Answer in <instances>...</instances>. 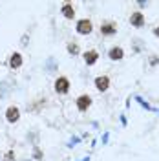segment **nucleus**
Listing matches in <instances>:
<instances>
[{"label": "nucleus", "instance_id": "obj_1", "mask_svg": "<svg viewBox=\"0 0 159 161\" xmlns=\"http://www.w3.org/2000/svg\"><path fill=\"white\" fill-rule=\"evenodd\" d=\"M70 88H71V82L66 75H59L55 79V82H53V90H55V93H59V95H68L70 93Z\"/></svg>", "mask_w": 159, "mask_h": 161}, {"label": "nucleus", "instance_id": "obj_2", "mask_svg": "<svg viewBox=\"0 0 159 161\" xmlns=\"http://www.w3.org/2000/svg\"><path fill=\"white\" fill-rule=\"evenodd\" d=\"M99 31H101L102 37H113V35H117V31H119V24H117L115 20H102Z\"/></svg>", "mask_w": 159, "mask_h": 161}, {"label": "nucleus", "instance_id": "obj_3", "mask_svg": "<svg viewBox=\"0 0 159 161\" xmlns=\"http://www.w3.org/2000/svg\"><path fill=\"white\" fill-rule=\"evenodd\" d=\"M75 31H77L79 35H90V33L93 31V24H91V20L90 19H79L77 20V24H75Z\"/></svg>", "mask_w": 159, "mask_h": 161}, {"label": "nucleus", "instance_id": "obj_4", "mask_svg": "<svg viewBox=\"0 0 159 161\" xmlns=\"http://www.w3.org/2000/svg\"><path fill=\"white\" fill-rule=\"evenodd\" d=\"M91 103H93V99H91V95H88V93H82V95H79L77 97V101H75V106H77V110L79 112H88V108L91 106Z\"/></svg>", "mask_w": 159, "mask_h": 161}, {"label": "nucleus", "instance_id": "obj_5", "mask_svg": "<svg viewBox=\"0 0 159 161\" xmlns=\"http://www.w3.org/2000/svg\"><path fill=\"white\" fill-rule=\"evenodd\" d=\"M130 24H132V28H143L145 24H146V17H145V13L143 11H132V15H130Z\"/></svg>", "mask_w": 159, "mask_h": 161}, {"label": "nucleus", "instance_id": "obj_6", "mask_svg": "<svg viewBox=\"0 0 159 161\" xmlns=\"http://www.w3.org/2000/svg\"><path fill=\"white\" fill-rule=\"evenodd\" d=\"M6 121L8 123H11V125H15V123H19L20 121V108L19 106H15V104H11V106H8V110H6Z\"/></svg>", "mask_w": 159, "mask_h": 161}, {"label": "nucleus", "instance_id": "obj_7", "mask_svg": "<svg viewBox=\"0 0 159 161\" xmlns=\"http://www.w3.org/2000/svg\"><path fill=\"white\" fill-rule=\"evenodd\" d=\"M93 84H95L97 92H106L110 88V77L108 75H99V77H95Z\"/></svg>", "mask_w": 159, "mask_h": 161}, {"label": "nucleus", "instance_id": "obj_8", "mask_svg": "<svg viewBox=\"0 0 159 161\" xmlns=\"http://www.w3.org/2000/svg\"><path fill=\"white\" fill-rule=\"evenodd\" d=\"M60 13H62V17H64L66 20H73L75 19V8H73L71 2H64V4L60 6Z\"/></svg>", "mask_w": 159, "mask_h": 161}, {"label": "nucleus", "instance_id": "obj_9", "mask_svg": "<svg viewBox=\"0 0 159 161\" xmlns=\"http://www.w3.org/2000/svg\"><path fill=\"white\" fill-rule=\"evenodd\" d=\"M22 62H24V59H22V55H20L19 51H13L9 55V60H8V66H9L11 70H19L20 66H22Z\"/></svg>", "mask_w": 159, "mask_h": 161}, {"label": "nucleus", "instance_id": "obj_10", "mask_svg": "<svg viewBox=\"0 0 159 161\" xmlns=\"http://www.w3.org/2000/svg\"><path fill=\"white\" fill-rule=\"evenodd\" d=\"M82 59L86 62V66H93L97 60H99V51L97 50H88L82 53Z\"/></svg>", "mask_w": 159, "mask_h": 161}, {"label": "nucleus", "instance_id": "obj_11", "mask_svg": "<svg viewBox=\"0 0 159 161\" xmlns=\"http://www.w3.org/2000/svg\"><path fill=\"white\" fill-rule=\"evenodd\" d=\"M108 57H110V60H123L124 59V50H123V46H112L110 48V51H108Z\"/></svg>", "mask_w": 159, "mask_h": 161}, {"label": "nucleus", "instance_id": "obj_12", "mask_svg": "<svg viewBox=\"0 0 159 161\" xmlns=\"http://www.w3.org/2000/svg\"><path fill=\"white\" fill-rule=\"evenodd\" d=\"M66 50H68V53H70V55H73V57L80 53V48H79V44H77V42H68Z\"/></svg>", "mask_w": 159, "mask_h": 161}, {"label": "nucleus", "instance_id": "obj_13", "mask_svg": "<svg viewBox=\"0 0 159 161\" xmlns=\"http://www.w3.org/2000/svg\"><path fill=\"white\" fill-rule=\"evenodd\" d=\"M44 68L48 70V73H53V70H55V60H53V57H50V59H48V62L44 64Z\"/></svg>", "mask_w": 159, "mask_h": 161}, {"label": "nucleus", "instance_id": "obj_14", "mask_svg": "<svg viewBox=\"0 0 159 161\" xmlns=\"http://www.w3.org/2000/svg\"><path fill=\"white\" fill-rule=\"evenodd\" d=\"M42 156H44L42 150H40L39 147H35V148H33V158H31V159H42Z\"/></svg>", "mask_w": 159, "mask_h": 161}, {"label": "nucleus", "instance_id": "obj_15", "mask_svg": "<svg viewBox=\"0 0 159 161\" xmlns=\"http://www.w3.org/2000/svg\"><path fill=\"white\" fill-rule=\"evenodd\" d=\"M6 161H13V152H8L6 154Z\"/></svg>", "mask_w": 159, "mask_h": 161}, {"label": "nucleus", "instance_id": "obj_16", "mask_svg": "<svg viewBox=\"0 0 159 161\" xmlns=\"http://www.w3.org/2000/svg\"><path fill=\"white\" fill-rule=\"evenodd\" d=\"M154 35H156V37H159V28H156V30H154Z\"/></svg>", "mask_w": 159, "mask_h": 161}, {"label": "nucleus", "instance_id": "obj_17", "mask_svg": "<svg viewBox=\"0 0 159 161\" xmlns=\"http://www.w3.org/2000/svg\"><path fill=\"white\" fill-rule=\"evenodd\" d=\"M20 161H33L31 158H24V159H20Z\"/></svg>", "mask_w": 159, "mask_h": 161}]
</instances>
